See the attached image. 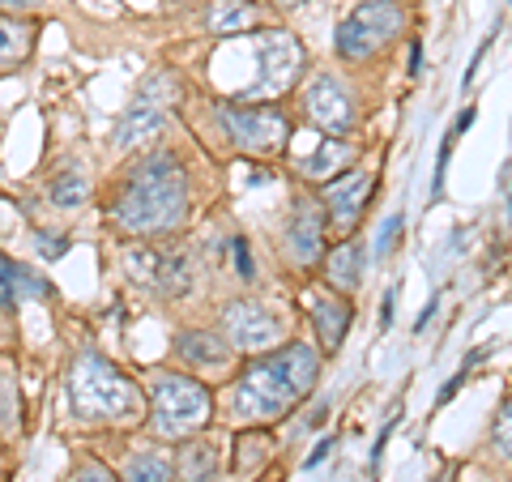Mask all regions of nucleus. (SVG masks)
<instances>
[{"label":"nucleus","mask_w":512,"mask_h":482,"mask_svg":"<svg viewBox=\"0 0 512 482\" xmlns=\"http://www.w3.org/2000/svg\"><path fill=\"white\" fill-rule=\"evenodd\" d=\"M316 376H320L316 346L291 342L282 350H269V355L244 367V376L235 384V410L252 423H274L316 389Z\"/></svg>","instance_id":"1"},{"label":"nucleus","mask_w":512,"mask_h":482,"mask_svg":"<svg viewBox=\"0 0 512 482\" xmlns=\"http://www.w3.org/2000/svg\"><path fill=\"white\" fill-rule=\"evenodd\" d=\"M184 214H188V180H184L180 158L163 150L141 158L116 201L120 227L133 235H154V231L180 227Z\"/></svg>","instance_id":"2"},{"label":"nucleus","mask_w":512,"mask_h":482,"mask_svg":"<svg viewBox=\"0 0 512 482\" xmlns=\"http://www.w3.org/2000/svg\"><path fill=\"white\" fill-rule=\"evenodd\" d=\"M69 397L82 419H133L141 410V389L103 355H82L69 372Z\"/></svg>","instance_id":"3"},{"label":"nucleus","mask_w":512,"mask_h":482,"mask_svg":"<svg viewBox=\"0 0 512 482\" xmlns=\"http://www.w3.org/2000/svg\"><path fill=\"white\" fill-rule=\"evenodd\" d=\"M214 397L201 380L180 372H154V431L167 440L192 436L210 423Z\"/></svg>","instance_id":"4"},{"label":"nucleus","mask_w":512,"mask_h":482,"mask_svg":"<svg viewBox=\"0 0 512 482\" xmlns=\"http://www.w3.org/2000/svg\"><path fill=\"white\" fill-rule=\"evenodd\" d=\"M303 64H308V56H303V43L295 35H286V30H265V35H256V77H252V86L239 90L231 103L278 99V94H286L303 77Z\"/></svg>","instance_id":"5"},{"label":"nucleus","mask_w":512,"mask_h":482,"mask_svg":"<svg viewBox=\"0 0 512 482\" xmlns=\"http://www.w3.org/2000/svg\"><path fill=\"white\" fill-rule=\"evenodd\" d=\"M402 35V9L393 0H367L338 26V56L342 60H372L389 39Z\"/></svg>","instance_id":"6"},{"label":"nucleus","mask_w":512,"mask_h":482,"mask_svg":"<svg viewBox=\"0 0 512 482\" xmlns=\"http://www.w3.org/2000/svg\"><path fill=\"white\" fill-rule=\"evenodd\" d=\"M171 103H175V82H171V77L167 73L146 77L141 90L133 94V103H128V111L120 116V124H116V150L146 146L158 128H163Z\"/></svg>","instance_id":"7"},{"label":"nucleus","mask_w":512,"mask_h":482,"mask_svg":"<svg viewBox=\"0 0 512 482\" xmlns=\"http://www.w3.org/2000/svg\"><path fill=\"white\" fill-rule=\"evenodd\" d=\"M222 124L248 154H274L286 146V116L274 107H222Z\"/></svg>","instance_id":"8"},{"label":"nucleus","mask_w":512,"mask_h":482,"mask_svg":"<svg viewBox=\"0 0 512 482\" xmlns=\"http://www.w3.org/2000/svg\"><path fill=\"white\" fill-rule=\"evenodd\" d=\"M222 333H227V342L239 350H269L282 337V325H278L274 312L261 308V303L239 299L222 312Z\"/></svg>","instance_id":"9"},{"label":"nucleus","mask_w":512,"mask_h":482,"mask_svg":"<svg viewBox=\"0 0 512 482\" xmlns=\"http://www.w3.org/2000/svg\"><path fill=\"white\" fill-rule=\"evenodd\" d=\"M303 111H308V120L320 133H346L355 124V103L333 77H312L308 94H303Z\"/></svg>","instance_id":"10"},{"label":"nucleus","mask_w":512,"mask_h":482,"mask_svg":"<svg viewBox=\"0 0 512 482\" xmlns=\"http://www.w3.org/2000/svg\"><path fill=\"white\" fill-rule=\"evenodd\" d=\"M286 248H291L295 265H312L325 252V214L316 201H299V210L286 222Z\"/></svg>","instance_id":"11"},{"label":"nucleus","mask_w":512,"mask_h":482,"mask_svg":"<svg viewBox=\"0 0 512 482\" xmlns=\"http://www.w3.org/2000/svg\"><path fill=\"white\" fill-rule=\"evenodd\" d=\"M367 197H372V175H367V171H350V175H342V180H329L325 205H329L333 227H342V231L355 227Z\"/></svg>","instance_id":"12"},{"label":"nucleus","mask_w":512,"mask_h":482,"mask_svg":"<svg viewBox=\"0 0 512 482\" xmlns=\"http://www.w3.org/2000/svg\"><path fill=\"white\" fill-rule=\"evenodd\" d=\"M175 355L188 367H222L231 359V342H222V333H205V329H188L175 337Z\"/></svg>","instance_id":"13"},{"label":"nucleus","mask_w":512,"mask_h":482,"mask_svg":"<svg viewBox=\"0 0 512 482\" xmlns=\"http://www.w3.org/2000/svg\"><path fill=\"white\" fill-rule=\"evenodd\" d=\"M312 325H316V337L325 342V350H338L350 329V303L342 295H320L312 303Z\"/></svg>","instance_id":"14"},{"label":"nucleus","mask_w":512,"mask_h":482,"mask_svg":"<svg viewBox=\"0 0 512 482\" xmlns=\"http://www.w3.org/2000/svg\"><path fill=\"white\" fill-rule=\"evenodd\" d=\"M363 244L359 239H342L338 248L329 252V261H325V269H329V282L338 286L342 295H350V291H359L363 286Z\"/></svg>","instance_id":"15"},{"label":"nucleus","mask_w":512,"mask_h":482,"mask_svg":"<svg viewBox=\"0 0 512 482\" xmlns=\"http://www.w3.org/2000/svg\"><path fill=\"white\" fill-rule=\"evenodd\" d=\"M256 22H261V13H256L252 0H214L210 13H205V26L214 35H244Z\"/></svg>","instance_id":"16"},{"label":"nucleus","mask_w":512,"mask_h":482,"mask_svg":"<svg viewBox=\"0 0 512 482\" xmlns=\"http://www.w3.org/2000/svg\"><path fill=\"white\" fill-rule=\"evenodd\" d=\"M350 158H355V146H346V141H338V137H325L299 163V171L308 175V180H338V171L350 163Z\"/></svg>","instance_id":"17"},{"label":"nucleus","mask_w":512,"mask_h":482,"mask_svg":"<svg viewBox=\"0 0 512 482\" xmlns=\"http://www.w3.org/2000/svg\"><path fill=\"white\" fill-rule=\"evenodd\" d=\"M30 47H35V30H30L26 22H18V18H0V69L26 60Z\"/></svg>","instance_id":"18"},{"label":"nucleus","mask_w":512,"mask_h":482,"mask_svg":"<svg viewBox=\"0 0 512 482\" xmlns=\"http://www.w3.org/2000/svg\"><path fill=\"white\" fill-rule=\"evenodd\" d=\"M120 265H124V273H128V278H133L137 286H158L167 256H163V252H154V248H124Z\"/></svg>","instance_id":"19"},{"label":"nucleus","mask_w":512,"mask_h":482,"mask_svg":"<svg viewBox=\"0 0 512 482\" xmlns=\"http://www.w3.org/2000/svg\"><path fill=\"white\" fill-rule=\"evenodd\" d=\"M39 291H43V286L30 278L26 269H18L9 256H0V308H13L22 295H39Z\"/></svg>","instance_id":"20"},{"label":"nucleus","mask_w":512,"mask_h":482,"mask_svg":"<svg viewBox=\"0 0 512 482\" xmlns=\"http://www.w3.org/2000/svg\"><path fill=\"white\" fill-rule=\"evenodd\" d=\"M214 465H218V453L210 444H188L184 453H180V474L184 482H205V478H214Z\"/></svg>","instance_id":"21"},{"label":"nucleus","mask_w":512,"mask_h":482,"mask_svg":"<svg viewBox=\"0 0 512 482\" xmlns=\"http://www.w3.org/2000/svg\"><path fill=\"white\" fill-rule=\"evenodd\" d=\"M124 482H171V461L158 457V453H141V457L128 461Z\"/></svg>","instance_id":"22"},{"label":"nucleus","mask_w":512,"mask_h":482,"mask_svg":"<svg viewBox=\"0 0 512 482\" xmlns=\"http://www.w3.org/2000/svg\"><path fill=\"white\" fill-rule=\"evenodd\" d=\"M188 286H192V265L184 261V256H167L163 278H158L154 291H158V295H167V299H175V295H184Z\"/></svg>","instance_id":"23"},{"label":"nucleus","mask_w":512,"mask_h":482,"mask_svg":"<svg viewBox=\"0 0 512 482\" xmlns=\"http://www.w3.org/2000/svg\"><path fill=\"white\" fill-rule=\"evenodd\" d=\"M82 201H86V175L77 167H69L52 184V205H60V210H73V205H82Z\"/></svg>","instance_id":"24"},{"label":"nucleus","mask_w":512,"mask_h":482,"mask_svg":"<svg viewBox=\"0 0 512 482\" xmlns=\"http://www.w3.org/2000/svg\"><path fill=\"white\" fill-rule=\"evenodd\" d=\"M495 448L512 461V397L504 401V410L495 414Z\"/></svg>","instance_id":"25"},{"label":"nucleus","mask_w":512,"mask_h":482,"mask_svg":"<svg viewBox=\"0 0 512 482\" xmlns=\"http://www.w3.org/2000/svg\"><path fill=\"white\" fill-rule=\"evenodd\" d=\"M397 235H402V214H393V218H384V227H380V239H376V256H384L393 244H397Z\"/></svg>","instance_id":"26"},{"label":"nucleus","mask_w":512,"mask_h":482,"mask_svg":"<svg viewBox=\"0 0 512 482\" xmlns=\"http://www.w3.org/2000/svg\"><path fill=\"white\" fill-rule=\"evenodd\" d=\"M231 252H235V269H239V278L252 282V278H256V265H252V256H248V239H231Z\"/></svg>","instance_id":"27"},{"label":"nucleus","mask_w":512,"mask_h":482,"mask_svg":"<svg viewBox=\"0 0 512 482\" xmlns=\"http://www.w3.org/2000/svg\"><path fill=\"white\" fill-rule=\"evenodd\" d=\"M77 482H120V478L111 474L107 465H99V461H86L82 470H77Z\"/></svg>","instance_id":"28"},{"label":"nucleus","mask_w":512,"mask_h":482,"mask_svg":"<svg viewBox=\"0 0 512 482\" xmlns=\"http://www.w3.org/2000/svg\"><path fill=\"white\" fill-rule=\"evenodd\" d=\"M466 376H470V367H466V363H461V367H457V372H453V380H448V384H444V389H440V397H436V401H440V406H448V401H453V397H457V389H461V384H466Z\"/></svg>","instance_id":"29"},{"label":"nucleus","mask_w":512,"mask_h":482,"mask_svg":"<svg viewBox=\"0 0 512 482\" xmlns=\"http://www.w3.org/2000/svg\"><path fill=\"white\" fill-rule=\"evenodd\" d=\"M39 5H43V0H0V9H5V13H30Z\"/></svg>","instance_id":"30"},{"label":"nucleus","mask_w":512,"mask_h":482,"mask_svg":"<svg viewBox=\"0 0 512 482\" xmlns=\"http://www.w3.org/2000/svg\"><path fill=\"white\" fill-rule=\"evenodd\" d=\"M39 252H43V256H60V252H64V244H60V239L52 244V235H39Z\"/></svg>","instance_id":"31"},{"label":"nucleus","mask_w":512,"mask_h":482,"mask_svg":"<svg viewBox=\"0 0 512 482\" xmlns=\"http://www.w3.org/2000/svg\"><path fill=\"white\" fill-rule=\"evenodd\" d=\"M393 303H397V286H393L389 295H384V312H380V325H389V320H393Z\"/></svg>","instance_id":"32"},{"label":"nucleus","mask_w":512,"mask_h":482,"mask_svg":"<svg viewBox=\"0 0 512 482\" xmlns=\"http://www.w3.org/2000/svg\"><path fill=\"white\" fill-rule=\"evenodd\" d=\"M436 308H440V299H431V303H427V312H423L419 320H414V329H427V320L436 316Z\"/></svg>","instance_id":"33"},{"label":"nucleus","mask_w":512,"mask_h":482,"mask_svg":"<svg viewBox=\"0 0 512 482\" xmlns=\"http://www.w3.org/2000/svg\"><path fill=\"white\" fill-rule=\"evenodd\" d=\"M329 448H333V440H320V444H316V453L308 457V465H316V461H325V457H329Z\"/></svg>","instance_id":"34"},{"label":"nucleus","mask_w":512,"mask_h":482,"mask_svg":"<svg viewBox=\"0 0 512 482\" xmlns=\"http://www.w3.org/2000/svg\"><path fill=\"white\" fill-rule=\"evenodd\" d=\"M419 64H423V47L414 43V47H410V73H419Z\"/></svg>","instance_id":"35"},{"label":"nucleus","mask_w":512,"mask_h":482,"mask_svg":"<svg viewBox=\"0 0 512 482\" xmlns=\"http://www.w3.org/2000/svg\"><path fill=\"white\" fill-rule=\"evenodd\" d=\"M278 5H282V9H295V5H303V0H278Z\"/></svg>","instance_id":"36"}]
</instances>
